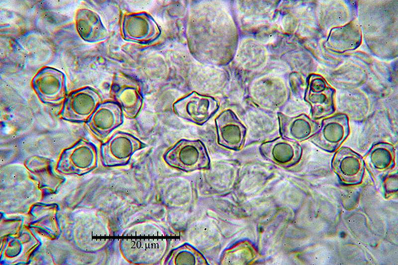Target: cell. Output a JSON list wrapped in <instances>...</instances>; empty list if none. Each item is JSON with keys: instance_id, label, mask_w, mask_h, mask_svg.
Here are the masks:
<instances>
[{"instance_id": "15", "label": "cell", "mask_w": 398, "mask_h": 265, "mask_svg": "<svg viewBox=\"0 0 398 265\" xmlns=\"http://www.w3.org/2000/svg\"><path fill=\"white\" fill-rule=\"evenodd\" d=\"M259 151L266 159L284 168L298 164L302 155V148L299 143L282 137L263 143Z\"/></svg>"}, {"instance_id": "13", "label": "cell", "mask_w": 398, "mask_h": 265, "mask_svg": "<svg viewBox=\"0 0 398 265\" xmlns=\"http://www.w3.org/2000/svg\"><path fill=\"white\" fill-rule=\"evenodd\" d=\"M124 115L118 103L106 101L99 104L86 125L93 135L102 140L123 124Z\"/></svg>"}, {"instance_id": "14", "label": "cell", "mask_w": 398, "mask_h": 265, "mask_svg": "<svg viewBox=\"0 0 398 265\" xmlns=\"http://www.w3.org/2000/svg\"><path fill=\"white\" fill-rule=\"evenodd\" d=\"M215 123L219 145L234 150L242 148L247 129L232 111H223L215 118Z\"/></svg>"}, {"instance_id": "21", "label": "cell", "mask_w": 398, "mask_h": 265, "mask_svg": "<svg viewBox=\"0 0 398 265\" xmlns=\"http://www.w3.org/2000/svg\"><path fill=\"white\" fill-rule=\"evenodd\" d=\"M383 188L386 198L392 196L397 193L398 189V173L389 172L386 175L383 180Z\"/></svg>"}, {"instance_id": "18", "label": "cell", "mask_w": 398, "mask_h": 265, "mask_svg": "<svg viewBox=\"0 0 398 265\" xmlns=\"http://www.w3.org/2000/svg\"><path fill=\"white\" fill-rule=\"evenodd\" d=\"M75 23L79 36L87 42L99 43L105 40L109 36L107 29L100 16L92 9H78L76 13Z\"/></svg>"}, {"instance_id": "11", "label": "cell", "mask_w": 398, "mask_h": 265, "mask_svg": "<svg viewBox=\"0 0 398 265\" xmlns=\"http://www.w3.org/2000/svg\"><path fill=\"white\" fill-rule=\"evenodd\" d=\"M331 168L343 185H357L363 181L365 171L363 158L350 148L340 147L335 152Z\"/></svg>"}, {"instance_id": "17", "label": "cell", "mask_w": 398, "mask_h": 265, "mask_svg": "<svg viewBox=\"0 0 398 265\" xmlns=\"http://www.w3.org/2000/svg\"><path fill=\"white\" fill-rule=\"evenodd\" d=\"M365 168L375 179L393 170L396 165L394 146L385 142L373 144L363 157Z\"/></svg>"}, {"instance_id": "3", "label": "cell", "mask_w": 398, "mask_h": 265, "mask_svg": "<svg viewBox=\"0 0 398 265\" xmlns=\"http://www.w3.org/2000/svg\"><path fill=\"white\" fill-rule=\"evenodd\" d=\"M97 166L96 146L90 141L81 139L62 152L56 169L64 174L81 176L90 172Z\"/></svg>"}, {"instance_id": "4", "label": "cell", "mask_w": 398, "mask_h": 265, "mask_svg": "<svg viewBox=\"0 0 398 265\" xmlns=\"http://www.w3.org/2000/svg\"><path fill=\"white\" fill-rule=\"evenodd\" d=\"M145 147V144L132 134L117 131L101 144L100 156L106 167L127 165L134 153Z\"/></svg>"}, {"instance_id": "1", "label": "cell", "mask_w": 398, "mask_h": 265, "mask_svg": "<svg viewBox=\"0 0 398 265\" xmlns=\"http://www.w3.org/2000/svg\"><path fill=\"white\" fill-rule=\"evenodd\" d=\"M163 159L171 168L186 172L207 169L210 166L206 148L199 139L180 140L165 152Z\"/></svg>"}, {"instance_id": "7", "label": "cell", "mask_w": 398, "mask_h": 265, "mask_svg": "<svg viewBox=\"0 0 398 265\" xmlns=\"http://www.w3.org/2000/svg\"><path fill=\"white\" fill-rule=\"evenodd\" d=\"M335 89L321 76L310 74L307 79L304 99L310 106L314 120L328 117L335 111Z\"/></svg>"}, {"instance_id": "20", "label": "cell", "mask_w": 398, "mask_h": 265, "mask_svg": "<svg viewBox=\"0 0 398 265\" xmlns=\"http://www.w3.org/2000/svg\"><path fill=\"white\" fill-rule=\"evenodd\" d=\"M206 260L196 248L185 243L172 250L165 259V265H205Z\"/></svg>"}, {"instance_id": "9", "label": "cell", "mask_w": 398, "mask_h": 265, "mask_svg": "<svg viewBox=\"0 0 398 265\" xmlns=\"http://www.w3.org/2000/svg\"><path fill=\"white\" fill-rule=\"evenodd\" d=\"M120 32L125 41L147 45L157 40L161 31L151 15L146 12H139L123 15Z\"/></svg>"}, {"instance_id": "12", "label": "cell", "mask_w": 398, "mask_h": 265, "mask_svg": "<svg viewBox=\"0 0 398 265\" xmlns=\"http://www.w3.org/2000/svg\"><path fill=\"white\" fill-rule=\"evenodd\" d=\"M112 94L127 118L136 117L144 101L142 87L138 81L124 74H118L112 85Z\"/></svg>"}, {"instance_id": "10", "label": "cell", "mask_w": 398, "mask_h": 265, "mask_svg": "<svg viewBox=\"0 0 398 265\" xmlns=\"http://www.w3.org/2000/svg\"><path fill=\"white\" fill-rule=\"evenodd\" d=\"M174 113L179 117L198 125H202L213 115L217 104L213 98L192 92L172 105Z\"/></svg>"}, {"instance_id": "6", "label": "cell", "mask_w": 398, "mask_h": 265, "mask_svg": "<svg viewBox=\"0 0 398 265\" xmlns=\"http://www.w3.org/2000/svg\"><path fill=\"white\" fill-rule=\"evenodd\" d=\"M101 101L99 92L91 87L74 90L64 100L60 117L72 122H86Z\"/></svg>"}, {"instance_id": "8", "label": "cell", "mask_w": 398, "mask_h": 265, "mask_svg": "<svg viewBox=\"0 0 398 265\" xmlns=\"http://www.w3.org/2000/svg\"><path fill=\"white\" fill-rule=\"evenodd\" d=\"M350 132L348 116L337 113L323 118L316 133L310 141L320 149L333 153L348 137Z\"/></svg>"}, {"instance_id": "5", "label": "cell", "mask_w": 398, "mask_h": 265, "mask_svg": "<svg viewBox=\"0 0 398 265\" xmlns=\"http://www.w3.org/2000/svg\"><path fill=\"white\" fill-rule=\"evenodd\" d=\"M32 88L40 100L46 104L61 103L67 92V77L62 71L49 66L41 68L33 77Z\"/></svg>"}, {"instance_id": "19", "label": "cell", "mask_w": 398, "mask_h": 265, "mask_svg": "<svg viewBox=\"0 0 398 265\" xmlns=\"http://www.w3.org/2000/svg\"><path fill=\"white\" fill-rule=\"evenodd\" d=\"M25 166L43 188L55 190L64 180L54 171L52 162L45 157H31L25 162Z\"/></svg>"}, {"instance_id": "16", "label": "cell", "mask_w": 398, "mask_h": 265, "mask_svg": "<svg viewBox=\"0 0 398 265\" xmlns=\"http://www.w3.org/2000/svg\"><path fill=\"white\" fill-rule=\"evenodd\" d=\"M278 118L281 137L298 143L309 139L319 127L317 122L305 114L289 116L280 113Z\"/></svg>"}, {"instance_id": "2", "label": "cell", "mask_w": 398, "mask_h": 265, "mask_svg": "<svg viewBox=\"0 0 398 265\" xmlns=\"http://www.w3.org/2000/svg\"><path fill=\"white\" fill-rule=\"evenodd\" d=\"M169 246L166 239H123L120 251L124 259L134 265H156L165 256Z\"/></svg>"}]
</instances>
